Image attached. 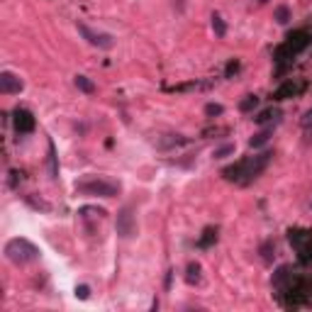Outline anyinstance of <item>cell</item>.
I'll return each mask as SVG.
<instances>
[{
    "label": "cell",
    "instance_id": "obj_13",
    "mask_svg": "<svg viewBox=\"0 0 312 312\" xmlns=\"http://www.w3.org/2000/svg\"><path fill=\"white\" fill-rule=\"evenodd\" d=\"M215 242H217V229H215V227H207V229L202 232V237L198 239V246H200V249H210Z\"/></svg>",
    "mask_w": 312,
    "mask_h": 312
},
{
    "label": "cell",
    "instance_id": "obj_6",
    "mask_svg": "<svg viewBox=\"0 0 312 312\" xmlns=\"http://www.w3.org/2000/svg\"><path fill=\"white\" fill-rule=\"evenodd\" d=\"M271 156H273L271 151H261V154L251 156V159H244V176H242V186L251 183L254 178H258V176L264 173V168L268 166Z\"/></svg>",
    "mask_w": 312,
    "mask_h": 312
},
{
    "label": "cell",
    "instance_id": "obj_15",
    "mask_svg": "<svg viewBox=\"0 0 312 312\" xmlns=\"http://www.w3.org/2000/svg\"><path fill=\"white\" fill-rule=\"evenodd\" d=\"M278 117H280V112H278V110H273V108H268V110H261V112H258L256 117H254V122H258V124H266V122H271V120L276 122Z\"/></svg>",
    "mask_w": 312,
    "mask_h": 312
},
{
    "label": "cell",
    "instance_id": "obj_28",
    "mask_svg": "<svg viewBox=\"0 0 312 312\" xmlns=\"http://www.w3.org/2000/svg\"><path fill=\"white\" fill-rule=\"evenodd\" d=\"M258 3H266V0H258Z\"/></svg>",
    "mask_w": 312,
    "mask_h": 312
},
{
    "label": "cell",
    "instance_id": "obj_1",
    "mask_svg": "<svg viewBox=\"0 0 312 312\" xmlns=\"http://www.w3.org/2000/svg\"><path fill=\"white\" fill-rule=\"evenodd\" d=\"M273 290L283 307H302L312 302V278L295 273L290 266H280L273 273Z\"/></svg>",
    "mask_w": 312,
    "mask_h": 312
},
{
    "label": "cell",
    "instance_id": "obj_7",
    "mask_svg": "<svg viewBox=\"0 0 312 312\" xmlns=\"http://www.w3.org/2000/svg\"><path fill=\"white\" fill-rule=\"evenodd\" d=\"M115 229H117V234H120L122 239L134 237V232H137V220H134V210L129 205H124L122 210L117 212V224H115Z\"/></svg>",
    "mask_w": 312,
    "mask_h": 312
},
{
    "label": "cell",
    "instance_id": "obj_5",
    "mask_svg": "<svg viewBox=\"0 0 312 312\" xmlns=\"http://www.w3.org/2000/svg\"><path fill=\"white\" fill-rule=\"evenodd\" d=\"M78 193H86V195H100V198H115L120 193V186L117 183H110V180H83L76 186Z\"/></svg>",
    "mask_w": 312,
    "mask_h": 312
},
{
    "label": "cell",
    "instance_id": "obj_10",
    "mask_svg": "<svg viewBox=\"0 0 312 312\" xmlns=\"http://www.w3.org/2000/svg\"><path fill=\"white\" fill-rule=\"evenodd\" d=\"M22 90V81L10 73V71H5V73H0V93H5V95H12V93H20Z\"/></svg>",
    "mask_w": 312,
    "mask_h": 312
},
{
    "label": "cell",
    "instance_id": "obj_12",
    "mask_svg": "<svg viewBox=\"0 0 312 312\" xmlns=\"http://www.w3.org/2000/svg\"><path fill=\"white\" fill-rule=\"evenodd\" d=\"M222 176L227 180H234V183H242V176H244V161L234 164V166H227L222 171Z\"/></svg>",
    "mask_w": 312,
    "mask_h": 312
},
{
    "label": "cell",
    "instance_id": "obj_26",
    "mask_svg": "<svg viewBox=\"0 0 312 312\" xmlns=\"http://www.w3.org/2000/svg\"><path fill=\"white\" fill-rule=\"evenodd\" d=\"M27 202H30V205H34V207H39V210H49V205H46V202H42V200H34V198H27Z\"/></svg>",
    "mask_w": 312,
    "mask_h": 312
},
{
    "label": "cell",
    "instance_id": "obj_20",
    "mask_svg": "<svg viewBox=\"0 0 312 312\" xmlns=\"http://www.w3.org/2000/svg\"><path fill=\"white\" fill-rule=\"evenodd\" d=\"M212 30H215L217 37H224V34H227V24H224V20L220 15H212Z\"/></svg>",
    "mask_w": 312,
    "mask_h": 312
},
{
    "label": "cell",
    "instance_id": "obj_23",
    "mask_svg": "<svg viewBox=\"0 0 312 312\" xmlns=\"http://www.w3.org/2000/svg\"><path fill=\"white\" fill-rule=\"evenodd\" d=\"M205 115H207V117L222 115V105H217V102H207V105H205Z\"/></svg>",
    "mask_w": 312,
    "mask_h": 312
},
{
    "label": "cell",
    "instance_id": "obj_19",
    "mask_svg": "<svg viewBox=\"0 0 312 312\" xmlns=\"http://www.w3.org/2000/svg\"><path fill=\"white\" fill-rule=\"evenodd\" d=\"M273 17H276V22H278V24H285L290 20V8H288V5H278Z\"/></svg>",
    "mask_w": 312,
    "mask_h": 312
},
{
    "label": "cell",
    "instance_id": "obj_29",
    "mask_svg": "<svg viewBox=\"0 0 312 312\" xmlns=\"http://www.w3.org/2000/svg\"><path fill=\"white\" fill-rule=\"evenodd\" d=\"M310 207H312V200H310Z\"/></svg>",
    "mask_w": 312,
    "mask_h": 312
},
{
    "label": "cell",
    "instance_id": "obj_21",
    "mask_svg": "<svg viewBox=\"0 0 312 312\" xmlns=\"http://www.w3.org/2000/svg\"><path fill=\"white\" fill-rule=\"evenodd\" d=\"M256 105H258V98H256V95H246L244 100L239 102V110H242V112H251L254 108H256Z\"/></svg>",
    "mask_w": 312,
    "mask_h": 312
},
{
    "label": "cell",
    "instance_id": "obj_27",
    "mask_svg": "<svg viewBox=\"0 0 312 312\" xmlns=\"http://www.w3.org/2000/svg\"><path fill=\"white\" fill-rule=\"evenodd\" d=\"M237 71H239V61H229V64H227V76H232Z\"/></svg>",
    "mask_w": 312,
    "mask_h": 312
},
{
    "label": "cell",
    "instance_id": "obj_11",
    "mask_svg": "<svg viewBox=\"0 0 312 312\" xmlns=\"http://www.w3.org/2000/svg\"><path fill=\"white\" fill-rule=\"evenodd\" d=\"M302 88H305L302 83H295V81H283L278 88H276L273 98H276V100H285V98H293V95H298Z\"/></svg>",
    "mask_w": 312,
    "mask_h": 312
},
{
    "label": "cell",
    "instance_id": "obj_14",
    "mask_svg": "<svg viewBox=\"0 0 312 312\" xmlns=\"http://www.w3.org/2000/svg\"><path fill=\"white\" fill-rule=\"evenodd\" d=\"M271 134H273V129H271V127H268V129H261L258 134H254V137L249 139V146H251V149H258V146H264L268 139H271Z\"/></svg>",
    "mask_w": 312,
    "mask_h": 312
},
{
    "label": "cell",
    "instance_id": "obj_22",
    "mask_svg": "<svg viewBox=\"0 0 312 312\" xmlns=\"http://www.w3.org/2000/svg\"><path fill=\"white\" fill-rule=\"evenodd\" d=\"M229 154H234V144H224V146H220V149H215V159H224V156H229Z\"/></svg>",
    "mask_w": 312,
    "mask_h": 312
},
{
    "label": "cell",
    "instance_id": "obj_4",
    "mask_svg": "<svg viewBox=\"0 0 312 312\" xmlns=\"http://www.w3.org/2000/svg\"><path fill=\"white\" fill-rule=\"evenodd\" d=\"M288 242L298 251V258H300L302 264H310L312 261V232L310 229H290Z\"/></svg>",
    "mask_w": 312,
    "mask_h": 312
},
{
    "label": "cell",
    "instance_id": "obj_3",
    "mask_svg": "<svg viewBox=\"0 0 312 312\" xmlns=\"http://www.w3.org/2000/svg\"><path fill=\"white\" fill-rule=\"evenodd\" d=\"M39 249L30 242V239H24V237H17V239H10L8 244H5V256L10 258L12 264H17V266H22V264H30V261H37L39 258Z\"/></svg>",
    "mask_w": 312,
    "mask_h": 312
},
{
    "label": "cell",
    "instance_id": "obj_16",
    "mask_svg": "<svg viewBox=\"0 0 312 312\" xmlns=\"http://www.w3.org/2000/svg\"><path fill=\"white\" fill-rule=\"evenodd\" d=\"M49 173H51V178L59 176V164H56V149H54V142L49 139Z\"/></svg>",
    "mask_w": 312,
    "mask_h": 312
},
{
    "label": "cell",
    "instance_id": "obj_2",
    "mask_svg": "<svg viewBox=\"0 0 312 312\" xmlns=\"http://www.w3.org/2000/svg\"><path fill=\"white\" fill-rule=\"evenodd\" d=\"M310 42H312V37L307 30H295V32H290L288 39L276 49V61L283 66V61H288L293 56H298L300 51H305V49L310 46Z\"/></svg>",
    "mask_w": 312,
    "mask_h": 312
},
{
    "label": "cell",
    "instance_id": "obj_24",
    "mask_svg": "<svg viewBox=\"0 0 312 312\" xmlns=\"http://www.w3.org/2000/svg\"><path fill=\"white\" fill-rule=\"evenodd\" d=\"M76 295L81 298V300H86V298L90 295V288H88V285H78V288H76Z\"/></svg>",
    "mask_w": 312,
    "mask_h": 312
},
{
    "label": "cell",
    "instance_id": "obj_8",
    "mask_svg": "<svg viewBox=\"0 0 312 312\" xmlns=\"http://www.w3.org/2000/svg\"><path fill=\"white\" fill-rule=\"evenodd\" d=\"M78 32L83 34V39L88 42V44L93 46H98V49H112L115 46V39H112V34H105V32H93L88 24H83V22H78Z\"/></svg>",
    "mask_w": 312,
    "mask_h": 312
},
{
    "label": "cell",
    "instance_id": "obj_9",
    "mask_svg": "<svg viewBox=\"0 0 312 312\" xmlns=\"http://www.w3.org/2000/svg\"><path fill=\"white\" fill-rule=\"evenodd\" d=\"M15 129L20 134H30L34 129V115L30 110H15Z\"/></svg>",
    "mask_w": 312,
    "mask_h": 312
},
{
    "label": "cell",
    "instance_id": "obj_25",
    "mask_svg": "<svg viewBox=\"0 0 312 312\" xmlns=\"http://www.w3.org/2000/svg\"><path fill=\"white\" fill-rule=\"evenodd\" d=\"M302 127H305V129H310L312 127V108L305 112V117H302Z\"/></svg>",
    "mask_w": 312,
    "mask_h": 312
},
{
    "label": "cell",
    "instance_id": "obj_18",
    "mask_svg": "<svg viewBox=\"0 0 312 312\" xmlns=\"http://www.w3.org/2000/svg\"><path fill=\"white\" fill-rule=\"evenodd\" d=\"M186 280L190 285L193 283H200V266L198 264H188V273H186Z\"/></svg>",
    "mask_w": 312,
    "mask_h": 312
},
{
    "label": "cell",
    "instance_id": "obj_17",
    "mask_svg": "<svg viewBox=\"0 0 312 312\" xmlns=\"http://www.w3.org/2000/svg\"><path fill=\"white\" fill-rule=\"evenodd\" d=\"M73 83H76V88L78 90H83V93H95V86H93V81H88L86 76H76L73 78Z\"/></svg>",
    "mask_w": 312,
    "mask_h": 312
}]
</instances>
